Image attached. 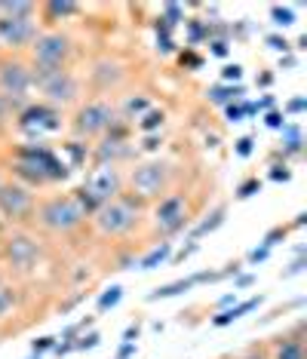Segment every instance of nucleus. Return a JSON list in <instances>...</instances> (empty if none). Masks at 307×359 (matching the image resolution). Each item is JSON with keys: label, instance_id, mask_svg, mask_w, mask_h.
<instances>
[{"label": "nucleus", "instance_id": "1", "mask_svg": "<svg viewBox=\"0 0 307 359\" xmlns=\"http://www.w3.org/2000/svg\"><path fill=\"white\" fill-rule=\"evenodd\" d=\"M142 206L135 197H126V194H120L117 200L104 203V206L93 215V227L99 231L102 236H108V240H114V236H126L132 233L135 227L142 222Z\"/></svg>", "mask_w": 307, "mask_h": 359}, {"label": "nucleus", "instance_id": "2", "mask_svg": "<svg viewBox=\"0 0 307 359\" xmlns=\"http://www.w3.org/2000/svg\"><path fill=\"white\" fill-rule=\"evenodd\" d=\"M34 218H37V224L43 227V231L59 233V236L80 231L83 222H86V215L80 212V206L74 203L71 194H55V197L40 200L37 209H34Z\"/></svg>", "mask_w": 307, "mask_h": 359}, {"label": "nucleus", "instance_id": "3", "mask_svg": "<svg viewBox=\"0 0 307 359\" xmlns=\"http://www.w3.org/2000/svg\"><path fill=\"white\" fill-rule=\"evenodd\" d=\"M31 83L40 89L43 102L53 108H64V104H74L80 99V80L68 68H34L31 65Z\"/></svg>", "mask_w": 307, "mask_h": 359}, {"label": "nucleus", "instance_id": "4", "mask_svg": "<svg viewBox=\"0 0 307 359\" xmlns=\"http://www.w3.org/2000/svg\"><path fill=\"white\" fill-rule=\"evenodd\" d=\"M172 182V166L166 160H144L129 172L126 184H129V197H135L139 203H151V200H163V194L169 191Z\"/></svg>", "mask_w": 307, "mask_h": 359}, {"label": "nucleus", "instance_id": "5", "mask_svg": "<svg viewBox=\"0 0 307 359\" xmlns=\"http://www.w3.org/2000/svg\"><path fill=\"white\" fill-rule=\"evenodd\" d=\"M34 89L31 83V65L22 62L19 55H0V99L10 104V111L19 114L31 102L28 93Z\"/></svg>", "mask_w": 307, "mask_h": 359}, {"label": "nucleus", "instance_id": "6", "mask_svg": "<svg viewBox=\"0 0 307 359\" xmlns=\"http://www.w3.org/2000/svg\"><path fill=\"white\" fill-rule=\"evenodd\" d=\"M40 255L43 249L31 233L13 231L0 240V264H6L15 273H31L40 264Z\"/></svg>", "mask_w": 307, "mask_h": 359}, {"label": "nucleus", "instance_id": "7", "mask_svg": "<svg viewBox=\"0 0 307 359\" xmlns=\"http://www.w3.org/2000/svg\"><path fill=\"white\" fill-rule=\"evenodd\" d=\"M74 53L71 37L62 31H43L31 43V65L34 68H68V59Z\"/></svg>", "mask_w": 307, "mask_h": 359}, {"label": "nucleus", "instance_id": "8", "mask_svg": "<svg viewBox=\"0 0 307 359\" xmlns=\"http://www.w3.org/2000/svg\"><path fill=\"white\" fill-rule=\"evenodd\" d=\"M114 120H117V111L111 108V102L95 99V102H86L77 108L74 120H71V133L77 138H95V135L108 133Z\"/></svg>", "mask_w": 307, "mask_h": 359}, {"label": "nucleus", "instance_id": "9", "mask_svg": "<svg viewBox=\"0 0 307 359\" xmlns=\"http://www.w3.org/2000/svg\"><path fill=\"white\" fill-rule=\"evenodd\" d=\"M191 222L188 215V197L184 194H166L163 200L154 206V231L163 233V236H172L184 231Z\"/></svg>", "mask_w": 307, "mask_h": 359}, {"label": "nucleus", "instance_id": "10", "mask_svg": "<svg viewBox=\"0 0 307 359\" xmlns=\"http://www.w3.org/2000/svg\"><path fill=\"white\" fill-rule=\"evenodd\" d=\"M34 209H37V200L28 187H22L19 182L0 184V215L6 222H13V224L28 222V218H34Z\"/></svg>", "mask_w": 307, "mask_h": 359}, {"label": "nucleus", "instance_id": "11", "mask_svg": "<svg viewBox=\"0 0 307 359\" xmlns=\"http://www.w3.org/2000/svg\"><path fill=\"white\" fill-rule=\"evenodd\" d=\"M19 120V129L28 135H40V133H55L62 129V111L53 108L46 102H28L25 108L15 114Z\"/></svg>", "mask_w": 307, "mask_h": 359}, {"label": "nucleus", "instance_id": "12", "mask_svg": "<svg viewBox=\"0 0 307 359\" xmlns=\"http://www.w3.org/2000/svg\"><path fill=\"white\" fill-rule=\"evenodd\" d=\"M15 160L22 163H31V166H37L40 172L46 175V182H64V178L71 175V166L64 160L55 157V151H50L46 144H22L19 154H15Z\"/></svg>", "mask_w": 307, "mask_h": 359}, {"label": "nucleus", "instance_id": "13", "mask_svg": "<svg viewBox=\"0 0 307 359\" xmlns=\"http://www.w3.org/2000/svg\"><path fill=\"white\" fill-rule=\"evenodd\" d=\"M80 187H83L99 206H104V203L117 200L120 194H123V175H120L117 166H95Z\"/></svg>", "mask_w": 307, "mask_h": 359}, {"label": "nucleus", "instance_id": "14", "mask_svg": "<svg viewBox=\"0 0 307 359\" xmlns=\"http://www.w3.org/2000/svg\"><path fill=\"white\" fill-rule=\"evenodd\" d=\"M37 37V22L34 19H0V46L19 53L28 50Z\"/></svg>", "mask_w": 307, "mask_h": 359}, {"label": "nucleus", "instance_id": "15", "mask_svg": "<svg viewBox=\"0 0 307 359\" xmlns=\"http://www.w3.org/2000/svg\"><path fill=\"white\" fill-rule=\"evenodd\" d=\"M90 80L95 89H102V93H108V89L120 86V80H123V65L114 62V59H102L93 65L90 71Z\"/></svg>", "mask_w": 307, "mask_h": 359}, {"label": "nucleus", "instance_id": "16", "mask_svg": "<svg viewBox=\"0 0 307 359\" xmlns=\"http://www.w3.org/2000/svg\"><path fill=\"white\" fill-rule=\"evenodd\" d=\"M209 280H218V273H193V276H184V280H175V283H166V285H160V289H154L148 301H163V298H175V295H182V292H188L193 289L197 283H209Z\"/></svg>", "mask_w": 307, "mask_h": 359}, {"label": "nucleus", "instance_id": "17", "mask_svg": "<svg viewBox=\"0 0 307 359\" xmlns=\"http://www.w3.org/2000/svg\"><path fill=\"white\" fill-rule=\"evenodd\" d=\"M304 323H298L292 334H282L277 338V347H273V359H304Z\"/></svg>", "mask_w": 307, "mask_h": 359}, {"label": "nucleus", "instance_id": "18", "mask_svg": "<svg viewBox=\"0 0 307 359\" xmlns=\"http://www.w3.org/2000/svg\"><path fill=\"white\" fill-rule=\"evenodd\" d=\"M261 295H255V298H246V301H240V304H233V307H228V310H221L218 316H212V325L215 329H224V325H231V323H237L243 313H249V310H255L258 304H261Z\"/></svg>", "mask_w": 307, "mask_h": 359}, {"label": "nucleus", "instance_id": "19", "mask_svg": "<svg viewBox=\"0 0 307 359\" xmlns=\"http://www.w3.org/2000/svg\"><path fill=\"white\" fill-rule=\"evenodd\" d=\"M40 13H43V22H46V25H55V22L68 19V15H77L80 6L71 4V0H46V4L40 6Z\"/></svg>", "mask_w": 307, "mask_h": 359}, {"label": "nucleus", "instance_id": "20", "mask_svg": "<svg viewBox=\"0 0 307 359\" xmlns=\"http://www.w3.org/2000/svg\"><path fill=\"white\" fill-rule=\"evenodd\" d=\"M13 175H15V182H19L22 187H43V184H50L46 182V175L40 172L37 166H31V163H22V160H15L13 163Z\"/></svg>", "mask_w": 307, "mask_h": 359}, {"label": "nucleus", "instance_id": "21", "mask_svg": "<svg viewBox=\"0 0 307 359\" xmlns=\"http://www.w3.org/2000/svg\"><path fill=\"white\" fill-rule=\"evenodd\" d=\"M37 4L31 0H0V19H34Z\"/></svg>", "mask_w": 307, "mask_h": 359}, {"label": "nucleus", "instance_id": "22", "mask_svg": "<svg viewBox=\"0 0 307 359\" xmlns=\"http://www.w3.org/2000/svg\"><path fill=\"white\" fill-rule=\"evenodd\" d=\"M224 215H228V209H224V206H215V209H212V212H209V215H206V222H200L197 227H193L191 240L197 243L200 236H206V233H212L215 227H221V224H224Z\"/></svg>", "mask_w": 307, "mask_h": 359}, {"label": "nucleus", "instance_id": "23", "mask_svg": "<svg viewBox=\"0 0 307 359\" xmlns=\"http://www.w3.org/2000/svg\"><path fill=\"white\" fill-rule=\"evenodd\" d=\"M304 151V135L301 129L295 123H286L282 126V157H289V154H301Z\"/></svg>", "mask_w": 307, "mask_h": 359}, {"label": "nucleus", "instance_id": "24", "mask_svg": "<svg viewBox=\"0 0 307 359\" xmlns=\"http://www.w3.org/2000/svg\"><path fill=\"white\" fill-rule=\"evenodd\" d=\"M246 95V89L243 86H212L209 89V102H215V104H224V108H228L231 102H240Z\"/></svg>", "mask_w": 307, "mask_h": 359}, {"label": "nucleus", "instance_id": "25", "mask_svg": "<svg viewBox=\"0 0 307 359\" xmlns=\"http://www.w3.org/2000/svg\"><path fill=\"white\" fill-rule=\"evenodd\" d=\"M172 255V243H160L157 249H151L148 255H144L142 261H139V271H154L157 264H163V261Z\"/></svg>", "mask_w": 307, "mask_h": 359}, {"label": "nucleus", "instance_id": "26", "mask_svg": "<svg viewBox=\"0 0 307 359\" xmlns=\"http://www.w3.org/2000/svg\"><path fill=\"white\" fill-rule=\"evenodd\" d=\"M144 111H151L148 99H144V95H132V99H126V104H123V117H120V120H139Z\"/></svg>", "mask_w": 307, "mask_h": 359}, {"label": "nucleus", "instance_id": "27", "mask_svg": "<svg viewBox=\"0 0 307 359\" xmlns=\"http://www.w3.org/2000/svg\"><path fill=\"white\" fill-rule=\"evenodd\" d=\"M163 120H166L163 111L151 108V111H144L142 117H139V129H142V133H157V129L163 126Z\"/></svg>", "mask_w": 307, "mask_h": 359}, {"label": "nucleus", "instance_id": "28", "mask_svg": "<svg viewBox=\"0 0 307 359\" xmlns=\"http://www.w3.org/2000/svg\"><path fill=\"white\" fill-rule=\"evenodd\" d=\"M15 301H19V298H15V289H13L10 283H4V280H0V320L13 313Z\"/></svg>", "mask_w": 307, "mask_h": 359}, {"label": "nucleus", "instance_id": "29", "mask_svg": "<svg viewBox=\"0 0 307 359\" xmlns=\"http://www.w3.org/2000/svg\"><path fill=\"white\" fill-rule=\"evenodd\" d=\"M271 22L277 28L295 25V10H292V6H271Z\"/></svg>", "mask_w": 307, "mask_h": 359}, {"label": "nucleus", "instance_id": "30", "mask_svg": "<svg viewBox=\"0 0 307 359\" xmlns=\"http://www.w3.org/2000/svg\"><path fill=\"white\" fill-rule=\"evenodd\" d=\"M64 151L71 154V163H68L71 169H74V166H83L86 157H90V151H86L83 142H68V144H64Z\"/></svg>", "mask_w": 307, "mask_h": 359}, {"label": "nucleus", "instance_id": "31", "mask_svg": "<svg viewBox=\"0 0 307 359\" xmlns=\"http://www.w3.org/2000/svg\"><path fill=\"white\" fill-rule=\"evenodd\" d=\"M120 298H123V285H111V289H104V295L99 298V310L104 313V310L117 307V304H120Z\"/></svg>", "mask_w": 307, "mask_h": 359}, {"label": "nucleus", "instance_id": "32", "mask_svg": "<svg viewBox=\"0 0 307 359\" xmlns=\"http://www.w3.org/2000/svg\"><path fill=\"white\" fill-rule=\"evenodd\" d=\"M163 22H166L169 28L179 25V22H184V6H179V4H163Z\"/></svg>", "mask_w": 307, "mask_h": 359}, {"label": "nucleus", "instance_id": "33", "mask_svg": "<svg viewBox=\"0 0 307 359\" xmlns=\"http://www.w3.org/2000/svg\"><path fill=\"white\" fill-rule=\"evenodd\" d=\"M255 194H261V182H258V178H246V182L237 187V200H249V197H255Z\"/></svg>", "mask_w": 307, "mask_h": 359}, {"label": "nucleus", "instance_id": "34", "mask_svg": "<svg viewBox=\"0 0 307 359\" xmlns=\"http://www.w3.org/2000/svg\"><path fill=\"white\" fill-rule=\"evenodd\" d=\"M99 341H102V334H99V332L80 334V338L74 341V350H93V347H99Z\"/></svg>", "mask_w": 307, "mask_h": 359}, {"label": "nucleus", "instance_id": "35", "mask_svg": "<svg viewBox=\"0 0 307 359\" xmlns=\"http://www.w3.org/2000/svg\"><path fill=\"white\" fill-rule=\"evenodd\" d=\"M286 233H289V227H273V231L261 240V249H268V252H271L273 246H277V240H286Z\"/></svg>", "mask_w": 307, "mask_h": 359}, {"label": "nucleus", "instance_id": "36", "mask_svg": "<svg viewBox=\"0 0 307 359\" xmlns=\"http://www.w3.org/2000/svg\"><path fill=\"white\" fill-rule=\"evenodd\" d=\"M53 347H55V338H53V334H43V338H37L34 344H31V353H34V356H43L46 350H53Z\"/></svg>", "mask_w": 307, "mask_h": 359}, {"label": "nucleus", "instance_id": "37", "mask_svg": "<svg viewBox=\"0 0 307 359\" xmlns=\"http://www.w3.org/2000/svg\"><path fill=\"white\" fill-rule=\"evenodd\" d=\"M268 46L271 50H277L282 55H289V50H292V43H289L286 37H280V34H268Z\"/></svg>", "mask_w": 307, "mask_h": 359}, {"label": "nucleus", "instance_id": "38", "mask_svg": "<svg viewBox=\"0 0 307 359\" xmlns=\"http://www.w3.org/2000/svg\"><path fill=\"white\" fill-rule=\"evenodd\" d=\"M304 267H307V255H298L292 264H289V271H282V280H292V276L304 273Z\"/></svg>", "mask_w": 307, "mask_h": 359}, {"label": "nucleus", "instance_id": "39", "mask_svg": "<svg viewBox=\"0 0 307 359\" xmlns=\"http://www.w3.org/2000/svg\"><path fill=\"white\" fill-rule=\"evenodd\" d=\"M252 148H255V138L252 135H243V138H237V157H249V154H252Z\"/></svg>", "mask_w": 307, "mask_h": 359}, {"label": "nucleus", "instance_id": "40", "mask_svg": "<svg viewBox=\"0 0 307 359\" xmlns=\"http://www.w3.org/2000/svg\"><path fill=\"white\" fill-rule=\"evenodd\" d=\"M304 111H307V99H304V95H298V99L286 102V108H282V114H292V117H295V114H304Z\"/></svg>", "mask_w": 307, "mask_h": 359}, {"label": "nucleus", "instance_id": "41", "mask_svg": "<svg viewBox=\"0 0 307 359\" xmlns=\"http://www.w3.org/2000/svg\"><path fill=\"white\" fill-rule=\"evenodd\" d=\"M264 123H268L271 129H282V126H286V120H282L280 111H268V114H264Z\"/></svg>", "mask_w": 307, "mask_h": 359}, {"label": "nucleus", "instance_id": "42", "mask_svg": "<svg viewBox=\"0 0 307 359\" xmlns=\"http://www.w3.org/2000/svg\"><path fill=\"white\" fill-rule=\"evenodd\" d=\"M224 114H228L231 123H240V120L246 117V114H243V104H228V108H224Z\"/></svg>", "mask_w": 307, "mask_h": 359}, {"label": "nucleus", "instance_id": "43", "mask_svg": "<svg viewBox=\"0 0 307 359\" xmlns=\"http://www.w3.org/2000/svg\"><path fill=\"white\" fill-rule=\"evenodd\" d=\"M209 46H212V55H218V59H224V55L231 53V43H228V40H212Z\"/></svg>", "mask_w": 307, "mask_h": 359}, {"label": "nucleus", "instance_id": "44", "mask_svg": "<svg viewBox=\"0 0 307 359\" xmlns=\"http://www.w3.org/2000/svg\"><path fill=\"white\" fill-rule=\"evenodd\" d=\"M221 77L224 80H240V77H243V68H240V65H224Z\"/></svg>", "mask_w": 307, "mask_h": 359}, {"label": "nucleus", "instance_id": "45", "mask_svg": "<svg viewBox=\"0 0 307 359\" xmlns=\"http://www.w3.org/2000/svg\"><path fill=\"white\" fill-rule=\"evenodd\" d=\"M271 178H273V182H289V178H292V172H289L286 166H273V169H271Z\"/></svg>", "mask_w": 307, "mask_h": 359}, {"label": "nucleus", "instance_id": "46", "mask_svg": "<svg viewBox=\"0 0 307 359\" xmlns=\"http://www.w3.org/2000/svg\"><path fill=\"white\" fill-rule=\"evenodd\" d=\"M55 356H68L71 353V350H74V341H62V344H59V341H55Z\"/></svg>", "mask_w": 307, "mask_h": 359}, {"label": "nucleus", "instance_id": "47", "mask_svg": "<svg viewBox=\"0 0 307 359\" xmlns=\"http://www.w3.org/2000/svg\"><path fill=\"white\" fill-rule=\"evenodd\" d=\"M132 353H135V341H126V344H120L117 359H126V356H132Z\"/></svg>", "mask_w": 307, "mask_h": 359}, {"label": "nucleus", "instance_id": "48", "mask_svg": "<svg viewBox=\"0 0 307 359\" xmlns=\"http://www.w3.org/2000/svg\"><path fill=\"white\" fill-rule=\"evenodd\" d=\"M268 255H271L268 249H255L252 255H249V264H261V261H268Z\"/></svg>", "mask_w": 307, "mask_h": 359}, {"label": "nucleus", "instance_id": "49", "mask_svg": "<svg viewBox=\"0 0 307 359\" xmlns=\"http://www.w3.org/2000/svg\"><path fill=\"white\" fill-rule=\"evenodd\" d=\"M157 50H160V53H172V50H175L172 37H157Z\"/></svg>", "mask_w": 307, "mask_h": 359}, {"label": "nucleus", "instance_id": "50", "mask_svg": "<svg viewBox=\"0 0 307 359\" xmlns=\"http://www.w3.org/2000/svg\"><path fill=\"white\" fill-rule=\"evenodd\" d=\"M139 332H142V325L135 323V325H129V329L123 332V341H132V338H139Z\"/></svg>", "mask_w": 307, "mask_h": 359}, {"label": "nucleus", "instance_id": "51", "mask_svg": "<svg viewBox=\"0 0 307 359\" xmlns=\"http://www.w3.org/2000/svg\"><path fill=\"white\" fill-rule=\"evenodd\" d=\"M10 114H13V111H10V104H6L4 99H0V126H4L6 120H10Z\"/></svg>", "mask_w": 307, "mask_h": 359}, {"label": "nucleus", "instance_id": "52", "mask_svg": "<svg viewBox=\"0 0 307 359\" xmlns=\"http://www.w3.org/2000/svg\"><path fill=\"white\" fill-rule=\"evenodd\" d=\"M243 359H271V356L264 353V350H258V347H255V350H249V353H246Z\"/></svg>", "mask_w": 307, "mask_h": 359}, {"label": "nucleus", "instance_id": "53", "mask_svg": "<svg viewBox=\"0 0 307 359\" xmlns=\"http://www.w3.org/2000/svg\"><path fill=\"white\" fill-rule=\"evenodd\" d=\"M280 68H295V59H292V55H282V59H280Z\"/></svg>", "mask_w": 307, "mask_h": 359}, {"label": "nucleus", "instance_id": "54", "mask_svg": "<svg viewBox=\"0 0 307 359\" xmlns=\"http://www.w3.org/2000/svg\"><path fill=\"white\" fill-rule=\"evenodd\" d=\"M258 83H261V86H271V83H273V74H261V77H258Z\"/></svg>", "mask_w": 307, "mask_h": 359}, {"label": "nucleus", "instance_id": "55", "mask_svg": "<svg viewBox=\"0 0 307 359\" xmlns=\"http://www.w3.org/2000/svg\"><path fill=\"white\" fill-rule=\"evenodd\" d=\"M249 283H252V276H240V280H237V289H243V285H249Z\"/></svg>", "mask_w": 307, "mask_h": 359}, {"label": "nucleus", "instance_id": "56", "mask_svg": "<svg viewBox=\"0 0 307 359\" xmlns=\"http://www.w3.org/2000/svg\"><path fill=\"white\" fill-rule=\"evenodd\" d=\"M28 359H40V356H34V353H31V356H28Z\"/></svg>", "mask_w": 307, "mask_h": 359}, {"label": "nucleus", "instance_id": "57", "mask_svg": "<svg viewBox=\"0 0 307 359\" xmlns=\"http://www.w3.org/2000/svg\"><path fill=\"white\" fill-rule=\"evenodd\" d=\"M0 184H4V182H0Z\"/></svg>", "mask_w": 307, "mask_h": 359}]
</instances>
